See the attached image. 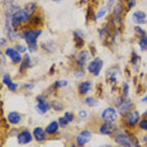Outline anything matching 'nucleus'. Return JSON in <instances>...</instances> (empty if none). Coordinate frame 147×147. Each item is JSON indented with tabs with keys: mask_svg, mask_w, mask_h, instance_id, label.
I'll list each match as a JSON object with an SVG mask.
<instances>
[{
	"mask_svg": "<svg viewBox=\"0 0 147 147\" xmlns=\"http://www.w3.org/2000/svg\"><path fill=\"white\" fill-rule=\"evenodd\" d=\"M37 9H38V5H37L36 1L27 3L24 7H22L11 17V26L15 29H18L20 27H23V24L29 23V20L37 14Z\"/></svg>",
	"mask_w": 147,
	"mask_h": 147,
	"instance_id": "1",
	"label": "nucleus"
},
{
	"mask_svg": "<svg viewBox=\"0 0 147 147\" xmlns=\"http://www.w3.org/2000/svg\"><path fill=\"white\" fill-rule=\"evenodd\" d=\"M42 32H43L42 28H29V27H27V28H24L19 32L20 38L26 42L29 53H37V51H38V48H39L37 41H38V38L41 37Z\"/></svg>",
	"mask_w": 147,
	"mask_h": 147,
	"instance_id": "2",
	"label": "nucleus"
},
{
	"mask_svg": "<svg viewBox=\"0 0 147 147\" xmlns=\"http://www.w3.org/2000/svg\"><path fill=\"white\" fill-rule=\"evenodd\" d=\"M114 142L119 145L121 147H141V143L138 138L133 136L131 132L124 131V132H118L113 137Z\"/></svg>",
	"mask_w": 147,
	"mask_h": 147,
	"instance_id": "3",
	"label": "nucleus"
},
{
	"mask_svg": "<svg viewBox=\"0 0 147 147\" xmlns=\"http://www.w3.org/2000/svg\"><path fill=\"white\" fill-rule=\"evenodd\" d=\"M114 105H115V109L118 110V113L121 115L131 112V110H133V108H134V104H133L132 100H131L128 96H123V95L115 98Z\"/></svg>",
	"mask_w": 147,
	"mask_h": 147,
	"instance_id": "4",
	"label": "nucleus"
},
{
	"mask_svg": "<svg viewBox=\"0 0 147 147\" xmlns=\"http://www.w3.org/2000/svg\"><path fill=\"white\" fill-rule=\"evenodd\" d=\"M141 121V113L138 110H131L122 115V123L127 128H136Z\"/></svg>",
	"mask_w": 147,
	"mask_h": 147,
	"instance_id": "5",
	"label": "nucleus"
},
{
	"mask_svg": "<svg viewBox=\"0 0 147 147\" xmlns=\"http://www.w3.org/2000/svg\"><path fill=\"white\" fill-rule=\"evenodd\" d=\"M22 8L15 0H3V11L5 19H11V17Z\"/></svg>",
	"mask_w": 147,
	"mask_h": 147,
	"instance_id": "6",
	"label": "nucleus"
},
{
	"mask_svg": "<svg viewBox=\"0 0 147 147\" xmlns=\"http://www.w3.org/2000/svg\"><path fill=\"white\" fill-rule=\"evenodd\" d=\"M103 65H104V61L100 59V57H94L90 62L88 63L86 69H88V72L91 74L93 76H99L100 72H102V69H103Z\"/></svg>",
	"mask_w": 147,
	"mask_h": 147,
	"instance_id": "7",
	"label": "nucleus"
},
{
	"mask_svg": "<svg viewBox=\"0 0 147 147\" xmlns=\"http://www.w3.org/2000/svg\"><path fill=\"white\" fill-rule=\"evenodd\" d=\"M100 118H102V121H104V122H112V123H115V122L119 119V113L115 108L108 107V108H104L102 110Z\"/></svg>",
	"mask_w": 147,
	"mask_h": 147,
	"instance_id": "8",
	"label": "nucleus"
},
{
	"mask_svg": "<svg viewBox=\"0 0 147 147\" xmlns=\"http://www.w3.org/2000/svg\"><path fill=\"white\" fill-rule=\"evenodd\" d=\"M118 131V127L115 125V123H112V122H102L98 128V132L102 136H112V134H115Z\"/></svg>",
	"mask_w": 147,
	"mask_h": 147,
	"instance_id": "9",
	"label": "nucleus"
},
{
	"mask_svg": "<svg viewBox=\"0 0 147 147\" xmlns=\"http://www.w3.org/2000/svg\"><path fill=\"white\" fill-rule=\"evenodd\" d=\"M36 110L38 114L43 115L46 113L48 112V110L51 109V104L47 102V99H46L45 95H38L36 98Z\"/></svg>",
	"mask_w": 147,
	"mask_h": 147,
	"instance_id": "10",
	"label": "nucleus"
},
{
	"mask_svg": "<svg viewBox=\"0 0 147 147\" xmlns=\"http://www.w3.org/2000/svg\"><path fill=\"white\" fill-rule=\"evenodd\" d=\"M91 138H93V132L90 129H82L76 136V145L79 147H84L90 142Z\"/></svg>",
	"mask_w": 147,
	"mask_h": 147,
	"instance_id": "11",
	"label": "nucleus"
},
{
	"mask_svg": "<svg viewBox=\"0 0 147 147\" xmlns=\"http://www.w3.org/2000/svg\"><path fill=\"white\" fill-rule=\"evenodd\" d=\"M4 53H5V56H7L8 59H10V61H11V63H13V65H19V63L22 62V60H23L22 55L15 50L14 47H7V48H5Z\"/></svg>",
	"mask_w": 147,
	"mask_h": 147,
	"instance_id": "12",
	"label": "nucleus"
},
{
	"mask_svg": "<svg viewBox=\"0 0 147 147\" xmlns=\"http://www.w3.org/2000/svg\"><path fill=\"white\" fill-rule=\"evenodd\" d=\"M89 57H90V53H89L88 50H81L78 53V57H76V67L78 69H85V66H88L89 63Z\"/></svg>",
	"mask_w": 147,
	"mask_h": 147,
	"instance_id": "13",
	"label": "nucleus"
},
{
	"mask_svg": "<svg viewBox=\"0 0 147 147\" xmlns=\"http://www.w3.org/2000/svg\"><path fill=\"white\" fill-rule=\"evenodd\" d=\"M17 141L19 145H28L33 141V134L28 129H23L17 134Z\"/></svg>",
	"mask_w": 147,
	"mask_h": 147,
	"instance_id": "14",
	"label": "nucleus"
},
{
	"mask_svg": "<svg viewBox=\"0 0 147 147\" xmlns=\"http://www.w3.org/2000/svg\"><path fill=\"white\" fill-rule=\"evenodd\" d=\"M132 20L136 26H146L147 24V14L142 10H134L132 13Z\"/></svg>",
	"mask_w": 147,
	"mask_h": 147,
	"instance_id": "15",
	"label": "nucleus"
},
{
	"mask_svg": "<svg viewBox=\"0 0 147 147\" xmlns=\"http://www.w3.org/2000/svg\"><path fill=\"white\" fill-rule=\"evenodd\" d=\"M93 89V81L90 80H84L79 84L78 86V93L80 96H86V94H89Z\"/></svg>",
	"mask_w": 147,
	"mask_h": 147,
	"instance_id": "16",
	"label": "nucleus"
},
{
	"mask_svg": "<svg viewBox=\"0 0 147 147\" xmlns=\"http://www.w3.org/2000/svg\"><path fill=\"white\" fill-rule=\"evenodd\" d=\"M34 63H33V60H32V57H30V55L29 53H26L23 56V60H22V62L19 63V74H23V72H26L28 69H30Z\"/></svg>",
	"mask_w": 147,
	"mask_h": 147,
	"instance_id": "17",
	"label": "nucleus"
},
{
	"mask_svg": "<svg viewBox=\"0 0 147 147\" xmlns=\"http://www.w3.org/2000/svg\"><path fill=\"white\" fill-rule=\"evenodd\" d=\"M22 119H23V115L20 114L19 112H17V110L9 112L8 115H7V121L9 122V124H11V125H18V124H20Z\"/></svg>",
	"mask_w": 147,
	"mask_h": 147,
	"instance_id": "18",
	"label": "nucleus"
},
{
	"mask_svg": "<svg viewBox=\"0 0 147 147\" xmlns=\"http://www.w3.org/2000/svg\"><path fill=\"white\" fill-rule=\"evenodd\" d=\"M1 81H3V84L9 89V91H13V93H15V91L18 90V88H19L17 82H14L13 80H11V78H10L9 74H4V75H3Z\"/></svg>",
	"mask_w": 147,
	"mask_h": 147,
	"instance_id": "19",
	"label": "nucleus"
},
{
	"mask_svg": "<svg viewBox=\"0 0 147 147\" xmlns=\"http://www.w3.org/2000/svg\"><path fill=\"white\" fill-rule=\"evenodd\" d=\"M33 138H34L37 142H43V141H46V138H47V133H46L45 128L42 127H36L34 129H33Z\"/></svg>",
	"mask_w": 147,
	"mask_h": 147,
	"instance_id": "20",
	"label": "nucleus"
},
{
	"mask_svg": "<svg viewBox=\"0 0 147 147\" xmlns=\"http://www.w3.org/2000/svg\"><path fill=\"white\" fill-rule=\"evenodd\" d=\"M59 129H60V124L57 121H52L50 123L47 124V127L45 128L46 133L47 134H51V136H53V134H57L59 133Z\"/></svg>",
	"mask_w": 147,
	"mask_h": 147,
	"instance_id": "21",
	"label": "nucleus"
},
{
	"mask_svg": "<svg viewBox=\"0 0 147 147\" xmlns=\"http://www.w3.org/2000/svg\"><path fill=\"white\" fill-rule=\"evenodd\" d=\"M72 38L76 43V47H84L85 42H84V38H85V34L80 30H74L72 33Z\"/></svg>",
	"mask_w": 147,
	"mask_h": 147,
	"instance_id": "22",
	"label": "nucleus"
},
{
	"mask_svg": "<svg viewBox=\"0 0 147 147\" xmlns=\"http://www.w3.org/2000/svg\"><path fill=\"white\" fill-rule=\"evenodd\" d=\"M118 72H119L118 69H114V67H112L110 70H108V72H107V81H108L110 85H115V84H117Z\"/></svg>",
	"mask_w": 147,
	"mask_h": 147,
	"instance_id": "23",
	"label": "nucleus"
},
{
	"mask_svg": "<svg viewBox=\"0 0 147 147\" xmlns=\"http://www.w3.org/2000/svg\"><path fill=\"white\" fill-rule=\"evenodd\" d=\"M41 47H42V50L46 51V52H47V53H52V52H53V51H56V50H57V45L55 43V42H52V41H48V42H42Z\"/></svg>",
	"mask_w": 147,
	"mask_h": 147,
	"instance_id": "24",
	"label": "nucleus"
},
{
	"mask_svg": "<svg viewBox=\"0 0 147 147\" xmlns=\"http://www.w3.org/2000/svg\"><path fill=\"white\" fill-rule=\"evenodd\" d=\"M131 65H132V67L136 70V71L138 70V67L141 65V57L136 51L132 52V56H131Z\"/></svg>",
	"mask_w": 147,
	"mask_h": 147,
	"instance_id": "25",
	"label": "nucleus"
},
{
	"mask_svg": "<svg viewBox=\"0 0 147 147\" xmlns=\"http://www.w3.org/2000/svg\"><path fill=\"white\" fill-rule=\"evenodd\" d=\"M43 23V19H42V17L41 15H38V14H36L34 17L32 18V19L29 20V28H39V26Z\"/></svg>",
	"mask_w": 147,
	"mask_h": 147,
	"instance_id": "26",
	"label": "nucleus"
},
{
	"mask_svg": "<svg viewBox=\"0 0 147 147\" xmlns=\"http://www.w3.org/2000/svg\"><path fill=\"white\" fill-rule=\"evenodd\" d=\"M50 104H51V108L53 110H56V112H61V110H63V108H65V104L59 99H53Z\"/></svg>",
	"mask_w": 147,
	"mask_h": 147,
	"instance_id": "27",
	"label": "nucleus"
},
{
	"mask_svg": "<svg viewBox=\"0 0 147 147\" xmlns=\"http://www.w3.org/2000/svg\"><path fill=\"white\" fill-rule=\"evenodd\" d=\"M137 45H138L141 52H147V36L138 37V39H137Z\"/></svg>",
	"mask_w": 147,
	"mask_h": 147,
	"instance_id": "28",
	"label": "nucleus"
},
{
	"mask_svg": "<svg viewBox=\"0 0 147 147\" xmlns=\"http://www.w3.org/2000/svg\"><path fill=\"white\" fill-rule=\"evenodd\" d=\"M84 104L88 107H90V108H94V107L98 105V99L94 96H85L84 98Z\"/></svg>",
	"mask_w": 147,
	"mask_h": 147,
	"instance_id": "29",
	"label": "nucleus"
},
{
	"mask_svg": "<svg viewBox=\"0 0 147 147\" xmlns=\"http://www.w3.org/2000/svg\"><path fill=\"white\" fill-rule=\"evenodd\" d=\"M107 13H108V8L107 7H102L99 9V10L96 11V14L95 15H93V19L94 20H98V19H102L103 17H105Z\"/></svg>",
	"mask_w": 147,
	"mask_h": 147,
	"instance_id": "30",
	"label": "nucleus"
},
{
	"mask_svg": "<svg viewBox=\"0 0 147 147\" xmlns=\"http://www.w3.org/2000/svg\"><path fill=\"white\" fill-rule=\"evenodd\" d=\"M67 86H69V81L67 80H57V81H55V84H53V86L52 88L62 89V88H67Z\"/></svg>",
	"mask_w": 147,
	"mask_h": 147,
	"instance_id": "31",
	"label": "nucleus"
},
{
	"mask_svg": "<svg viewBox=\"0 0 147 147\" xmlns=\"http://www.w3.org/2000/svg\"><path fill=\"white\" fill-rule=\"evenodd\" d=\"M133 30H134V33H136L138 37H143V36H147V32L145 29L142 28L141 26H134L133 27Z\"/></svg>",
	"mask_w": 147,
	"mask_h": 147,
	"instance_id": "32",
	"label": "nucleus"
},
{
	"mask_svg": "<svg viewBox=\"0 0 147 147\" xmlns=\"http://www.w3.org/2000/svg\"><path fill=\"white\" fill-rule=\"evenodd\" d=\"M124 1H125L124 4H125V8H127V11H131L137 4V0H124Z\"/></svg>",
	"mask_w": 147,
	"mask_h": 147,
	"instance_id": "33",
	"label": "nucleus"
},
{
	"mask_svg": "<svg viewBox=\"0 0 147 147\" xmlns=\"http://www.w3.org/2000/svg\"><path fill=\"white\" fill-rule=\"evenodd\" d=\"M14 48H15V50H17L18 52H19L20 55H22V53L26 55V52L28 51V47H27V45H19V43H17V45L14 46Z\"/></svg>",
	"mask_w": 147,
	"mask_h": 147,
	"instance_id": "34",
	"label": "nucleus"
},
{
	"mask_svg": "<svg viewBox=\"0 0 147 147\" xmlns=\"http://www.w3.org/2000/svg\"><path fill=\"white\" fill-rule=\"evenodd\" d=\"M137 127H138L141 131H143V132H147V118H141Z\"/></svg>",
	"mask_w": 147,
	"mask_h": 147,
	"instance_id": "35",
	"label": "nucleus"
},
{
	"mask_svg": "<svg viewBox=\"0 0 147 147\" xmlns=\"http://www.w3.org/2000/svg\"><path fill=\"white\" fill-rule=\"evenodd\" d=\"M63 118H65L69 123H72V122L75 121V114L71 113V112H65L63 113Z\"/></svg>",
	"mask_w": 147,
	"mask_h": 147,
	"instance_id": "36",
	"label": "nucleus"
},
{
	"mask_svg": "<svg viewBox=\"0 0 147 147\" xmlns=\"http://www.w3.org/2000/svg\"><path fill=\"white\" fill-rule=\"evenodd\" d=\"M128 93H129V85H128V82H123V85H122V95L128 96Z\"/></svg>",
	"mask_w": 147,
	"mask_h": 147,
	"instance_id": "37",
	"label": "nucleus"
},
{
	"mask_svg": "<svg viewBox=\"0 0 147 147\" xmlns=\"http://www.w3.org/2000/svg\"><path fill=\"white\" fill-rule=\"evenodd\" d=\"M74 74H75V78L76 79H80V78H84V75H85V69H78V70H75L74 71Z\"/></svg>",
	"mask_w": 147,
	"mask_h": 147,
	"instance_id": "38",
	"label": "nucleus"
},
{
	"mask_svg": "<svg viewBox=\"0 0 147 147\" xmlns=\"http://www.w3.org/2000/svg\"><path fill=\"white\" fill-rule=\"evenodd\" d=\"M7 65V59H5V53H3V51L0 50V67Z\"/></svg>",
	"mask_w": 147,
	"mask_h": 147,
	"instance_id": "39",
	"label": "nucleus"
},
{
	"mask_svg": "<svg viewBox=\"0 0 147 147\" xmlns=\"http://www.w3.org/2000/svg\"><path fill=\"white\" fill-rule=\"evenodd\" d=\"M57 122H59L60 127H62V128H66V127H67V125H69V124H70V123H69V122H67V121H66V119H65V118H63V117H61V118H59V121H57Z\"/></svg>",
	"mask_w": 147,
	"mask_h": 147,
	"instance_id": "40",
	"label": "nucleus"
},
{
	"mask_svg": "<svg viewBox=\"0 0 147 147\" xmlns=\"http://www.w3.org/2000/svg\"><path fill=\"white\" fill-rule=\"evenodd\" d=\"M79 117H80V119H88L89 113L86 112V110H84V109H80L79 110Z\"/></svg>",
	"mask_w": 147,
	"mask_h": 147,
	"instance_id": "41",
	"label": "nucleus"
},
{
	"mask_svg": "<svg viewBox=\"0 0 147 147\" xmlns=\"http://www.w3.org/2000/svg\"><path fill=\"white\" fill-rule=\"evenodd\" d=\"M23 89H24V90H33V89H34V84H32V82L23 84Z\"/></svg>",
	"mask_w": 147,
	"mask_h": 147,
	"instance_id": "42",
	"label": "nucleus"
},
{
	"mask_svg": "<svg viewBox=\"0 0 147 147\" xmlns=\"http://www.w3.org/2000/svg\"><path fill=\"white\" fill-rule=\"evenodd\" d=\"M115 3H117V0H108V3H107L105 7L108 8V10L109 9H113V7L115 5Z\"/></svg>",
	"mask_w": 147,
	"mask_h": 147,
	"instance_id": "43",
	"label": "nucleus"
},
{
	"mask_svg": "<svg viewBox=\"0 0 147 147\" xmlns=\"http://www.w3.org/2000/svg\"><path fill=\"white\" fill-rule=\"evenodd\" d=\"M8 43V38L7 37H0V47H5Z\"/></svg>",
	"mask_w": 147,
	"mask_h": 147,
	"instance_id": "44",
	"label": "nucleus"
},
{
	"mask_svg": "<svg viewBox=\"0 0 147 147\" xmlns=\"http://www.w3.org/2000/svg\"><path fill=\"white\" fill-rule=\"evenodd\" d=\"M138 141H140V143H141V145H142L143 142H145V143H147V134H143V136L141 137V138H140Z\"/></svg>",
	"mask_w": 147,
	"mask_h": 147,
	"instance_id": "45",
	"label": "nucleus"
},
{
	"mask_svg": "<svg viewBox=\"0 0 147 147\" xmlns=\"http://www.w3.org/2000/svg\"><path fill=\"white\" fill-rule=\"evenodd\" d=\"M141 102L145 103V104H147V94H146V95H143L142 98H141Z\"/></svg>",
	"mask_w": 147,
	"mask_h": 147,
	"instance_id": "46",
	"label": "nucleus"
},
{
	"mask_svg": "<svg viewBox=\"0 0 147 147\" xmlns=\"http://www.w3.org/2000/svg\"><path fill=\"white\" fill-rule=\"evenodd\" d=\"M99 147H121V146H113V145H108V143H105V145H100Z\"/></svg>",
	"mask_w": 147,
	"mask_h": 147,
	"instance_id": "47",
	"label": "nucleus"
},
{
	"mask_svg": "<svg viewBox=\"0 0 147 147\" xmlns=\"http://www.w3.org/2000/svg\"><path fill=\"white\" fill-rule=\"evenodd\" d=\"M142 115H143V118H147V109L145 110V112H143V114H142Z\"/></svg>",
	"mask_w": 147,
	"mask_h": 147,
	"instance_id": "48",
	"label": "nucleus"
},
{
	"mask_svg": "<svg viewBox=\"0 0 147 147\" xmlns=\"http://www.w3.org/2000/svg\"><path fill=\"white\" fill-rule=\"evenodd\" d=\"M70 147H79V146L76 145V142H75V143H71V146H70Z\"/></svg>",
	"mask_w": 147,
	"mask_h": 147,
	"instance_id": "49",
	"label": "nucleus"
},
{
	"mask_svg": "<svg viewBox=\"0 0 147 147\" xmlns=\"http://www.w3.org/2000/svg\"><path fill=\"white\" fill-rule=\"evenodd\" d=\"M52 1H55V3H60V1H63V0H52Z\"/></svg>",
	"mask_w": 147,
	"mask_h": 147,
	"instance_id": "50",
	"label": "nucleus"
}]
</instances>
